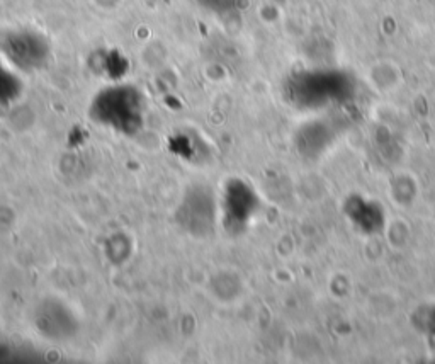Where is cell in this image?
Listing matches in <instances>:
<instances>
[{
	"mask_svg": "<svg viewBox=\"0 0 435 364\" xmlns=\"http://www.w3.org/2000/svg\"><path fill=\"white\" fill-rule=\"evenodd\" d=\"M90 116L104 128L133 136L143 128V96L131 85H114L92 100Z\"/></svg>",
	"mask_w": 435,
	"mask_h": 364,
	"instance_id": "obj_1",
	"label": "cell"
},
{
	"mask_svg": "<svg viewBox=\"0 0 435 364\" xmlns=\"http://www.w3.org/2000/svg\"><path fill=\"white\" fill-rule=\"evenodd\" d=\"M180 228L195 239L213 235L216 225V201L208 186H192L186 191L176 211Z\"/></svg>",
	"mask_w": 435,
	"mask_h": 364,
	"instance_id": "obj_2",
	"label": "cell"
},
{
	"mask_svg": "<svg viewBox=\"0 0 435 364\" xmlns=\"http://www.w3.org/2000/svg\"><path fill=\"white\" fill-rule=\"evenodd\" d=\"M257 208V200L253 191L240 179L228 182L224 189L223 210L226 223L235 228H240L250 220Z\"/></svg>",
	"mask_w": 435,
	"mask_h": 364,
	"instance_id": "obj_3",
	"label": "cell"
},
{
	"mask_svg": "<svg viewBox=\"0 0 435 364\" xmlns=\"http://www.w3.org/2000/svg\"><path fill=\"white\" fill-rule=\"evenodd\" d=\"M10 60L23 68H34L45 60L46 48L45 43L39 41L32 34L10 36L6 45Z\"/></svg>",
	"mask_w": 435,
	"mask_h": 364,
	"instance_id": "obj_4",
	"label": "cell"
},
{
	"mask_svg": "<svg viewBox=\"0 0 435 364\" xmlns=\"http://www.w3.org/2000/svg\"><path fill=\"white\" fill-rule=\"evenodd\" d=\"M21 92V84L16 75L10 74L2 63H0V104H9L17 99Z\"/></svg>",
	"mask_w": 435,
	"mask_h": 364,
	"instance_id": "obj_5",
	"label": "cell"
},
{
	"mask_svg": "<svg viewBox=\"0 0 435 364\" xmlns=\"http://www.w3.org/2000/svg\"><path fill=\"white\" fill-rule=\"evenodd\" d=\"M199 6L206 7L208 10L213 12H226L231 6H233V0H198Z\"/></svg>",
	"mask_w": 435,
	"mask_h": 364,
	"instance_id": "obj_6",
	"label": "cell"
}]
</instances>
